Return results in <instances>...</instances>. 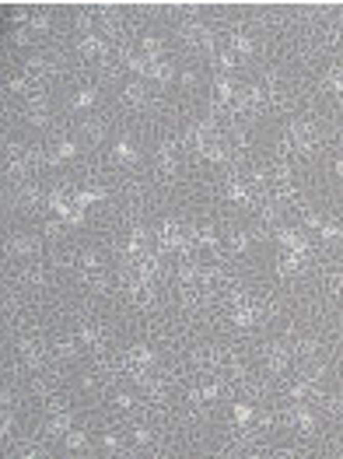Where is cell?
Listing matches in <instances>:
<instances>
[{"instance_id":"cell-4","label":"cell","mask_w":343,"mask_h":459,"mask_svg":"<svg viewBox=\"0 0 343 459\" xmlns=\"http://www.w3.org/2000/svg\"><path fill=\"white\" fill-rule=\"evenodd\" d=\"M18 347H21V354H25V361H28L32 368H39L42 365V343L39 340H21Z\"/></svg>"},{"instance_id":"cell-16","label":"cell","mask_w":343,"mask_h":459,"mask_svg":"<svg viewBox=\"0 0 343 459\" xmlns=\"http://www.w3.org/2000/svg\"><path fill=\"white\" fill-rule=\"evenodd\" d=\"M329 84H333V91H336V95H343V74H340V70H333V74H329Z\"/></svg>"},{"instance_id":"cell-15","label":"cell","mask_w":343,"mask_h":459,"mask_svg":"<svg viewBox=\"0 0 343 459\" xmlns=\"http://www.w3.org/2000/svg\"><path fill=\"white\" fill-rule=\"evenodd\" d=\"M235 417H238V424H249V417H252V410H249V407H245V403H238V407H235Z\"/></svg>"},{"instance_id":"cell-7","label":"cell","mask_w":343,"mask_h":459,"mask_svg":"<svg viewBox=\"0 0 343 459\" xmlns=\"http://www.w3.org/2000/svg\"><path fill=\"white\" fill-rule=\"evenodd\" d=\"M158 165H162V172H172V168H175V147H172V144H162V147H158Z\"/></svg>"},{"instance_id":"cell-18","label":"cell","mask_w":343,"mask_h":459,"mask_svg":"<svg viewBox=\"0 0 343 459\" xmlns=\"http://www.w3.org/2000/svg\"><path fill=\"white\" fill-rule=\"evenodd\" d=\"M116 158H123V161H133V147H130V144H119V147H116Z\"/></svg>"},{"instance_id":"cell-14","label":"cell","mask_w":343,"mask_h":459,"mask_svg":"<svg viewBox=\"0 0 343 459\" xmlns=\"http://www.w3.org/2000/svg\"><path fill=\"white\" fill-rule=\"evenodd\" d=\"M235 67V53H221L217 56V70H231Z\"/></svg>"},{"instance_id":"cell-9","label":"cell","mask_w":343,"mask_h":459,"mask_svg":"<svg viewBox=\"0 0 343 459\" xmlns=\"http://www.w3.org/2000/svg\"><path fill=\"white\" fill-rule=\"evenodd\" d=\"M81 340L91 347H102V330L98 326H81Z\"/></svg>"},{"instance_id":"cell-21","label":"cell","mask_w":343,"mask_h":459,"mask_svg":"<svg viewBox=\"0 0 343 459\" xmlns=\"http://www.w3.org/2000/svg\"><path fill=\"white\" fill-rule=\"evenodd\" d=\"M336 235H340L336 224H322V239H336Z\"/></svg>"},{"instance_id":"cell-8","label":"cell","mask_w":343,"mask_h":459,"mask_svg":"<svg viewBox=\"0 0 343 459\" xmlns=\"http://www.w3.org/2000/svg\"><path fill=\"white\" fill-rule=\"evenodd\" d=\"M147 78H154V81H168V78H172V67H168V63H162V60H154L151 67H147Z\"/></svg>"},{"instance_id":"cell-3","label":"cell","mask_w":343,"mask_h":459,"mask_svg":"<svg viewBox=\"0 0 343 459\" xmlns=\"http://www.w3.org/2000/svg\"><path fill=\"white\" fill-rule=\"evenodd\" d=\"M266 361H270V368H273V372L287 368V361H291V351H287V343H273V347L266 351Z\"/></svg>"},{"instance_id":"cell-19","label":"cell","mask_w":343,"mask_h":459,"mask_svg":"<svg viewBox=\"0 0 343 459\" xmlns=\"http://www.w3.org/2000/svg\"><path fill=\"white\" fill-rule=\"evenodd\" d=\"M84 442H88V438H84V435H77V431H70V435H67V445H70V449H81Z\"/></svg>"},{"instance_id":"cell-17","label":"cell","mask_w":343,"mask_h":459,"mask_svg":"<svg viewBox=\"0 0 343 459\" xmlns=\"http://www.w3.org/2000/svg\"><path fill=\"white\" fill-rule=\"evenodd\" d=\"M56 354H60V358H70V354H74V343H70V340H60V343H56Z\"/></svg>"},{"instance_id":"cell-2","label":"cell","mask_w":343,"mask_h":459,"mask_svg":"<svg viewBox=\"0 0 343 459\" xmlns=\"http://www.w3.org/2000/svg\"><path fill=\"white\" fill-rule=\"evenodd\" d=\"M182 39L189 42V46H196V49H210V46H214L210 32H207L203 25H186V28H182Z\"/></svg>"},{"instance_id":"cell-22","label":"cell","mask_w":343,"mask_h":459,"mask_svg":"<svg viewBox=\"0 0 343 459\" xmlns=\"http://www.w3.org/2000/svg\"><path fill=\"white\" fill-rule=\"evenodd\" d=\"M74 155V144H60V151H56V158H70Z\"/></svg>"},{"instance_id":"cell-6","label":"cell","mask_w":343,"mask_h":459,"mask_svg":"<svg viewBox=\"0 0 343 459\" xmlns=\"http://www.w3.org/2000/svg\"><path fill=\"white\" fill-rule=\"evenodd\" d=\"M81 53L84 56H105V42L98 35H84L81 39Z\"/></svg>"},{"instance_id":"cell-13","label":"cell","mask_w":343,"mask_h":459,"mask_svg":"<svg viewBox=\"0 0 343 459\" xmlns=\"http://www.w3.org/2000/svg\"><path fill=\"white\" fill-rule=\"evenodd\" d=\"M231 46H235V53H249L252 49V42L245 39V35H231Z\"/></svg>"},{"instance_id":"cell-20","label":"cell","mask_w":343,"mask_h":459,"mask_svg":"<svg viewBox=\"0 0 343 459\" xmlns=\"http://www.w3.org/2000/svg\"><path fill=\"white\" fill-rule=\"evenodd\" d=\"M245 245H249V239H245V235H231V249H238V253H242Z\"/></svg>"},{"instance_id":"cell-1","label":"cell","mask_w":343,"mask_h":459,"mask_svg":"<svg viewBox=\"0 0 343 459\" xmlns=\"http://www.w3.org/2000/svg\"><path fill=\"white\" fill-rule=\"evenodd\" d=\"M315 140H319L315 126H312V123H305V120H298L291 130H287V144H291V147H301V151H305V147H312Z\"/></svg>"},{"instance_id":"cell-11","label":"cell","mask_w":343,"mask_h":459,"mask_svg":"<svg viewBox=\"0 0 343 459\" xmlns=\"http://www.w3.org/2000/svg\"><path fill=\"white\" fill-rule=\"evenodd\" d=\"M7 249H11V253H18V256H25V253H32V249H35V242H32V239H14Z\"/></svg>"},{"instance_id":"cell-10","label":"cell","mask_w":343,"mask_h":459,"mask_svg":"<svg viewBox=\"0 0 343 459\" xmlns=\"http://www.w3.org/2000/svg\"><path fill=\"white\" fill-rule=\"evenodd\" d=\"M67 428H70V417H67V414H56V417L49 420V435H67Z\"/></svg>"},{"instance_id":"cell-5","label":"cell","mask_w":343,"mask_h":459,"mask_svg":"<svg viewBox=\"0 0 343 459\" xmlns=\"http://www.w3.org/2000/svg\"><path fill=\"white\" fill-rule=\"evenodd\" d=\"M287 420H294V424H298V428H301V431H312V414H308V410H305L301 403H298V407H291V410H287Z\"/></svg>"},{"instance_id":"cell-12","label":"cell","mask_w":343,"mask_h":459,"mask_svg":"<svg viewBox=\"0 0 343 459\" xmlns=\"http://www.w3.org/2000/svg\"><path fill=\"white\" fill-rule=\"evenodd\" d=\"M126 102H130V105H140L144 102V88L140 84H130V88H126Z\"/></svg>"}]
</instances>
